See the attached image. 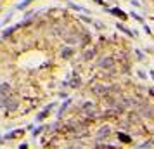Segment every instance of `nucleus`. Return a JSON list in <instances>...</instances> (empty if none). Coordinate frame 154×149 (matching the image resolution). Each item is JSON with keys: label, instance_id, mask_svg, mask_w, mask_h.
<instances>
[{"label": "nucleus", "instance_id": "f257e3e1", "mask_svg": "<svg viewBox=\"0 0 154 149\" xmlns=\"http://www.w3.org/2000/svg\"><path fill=\"white\" fill-rule=\"evenodd\" d=\"M23 134H24V132H23V130H17V132H12V134H9V135H7V137H21V135H23Z\"/></svg>", "mask_w": 154, "mask_h": 149}, {"label": "nucleus", "instance_id": "f03ea898", "mask_svg": "<svg viewBox=\"0 0 154 149\" xmlns=\"http://www.w3.org/2000/svg\"><path fill=\"white\" fill-rule=\"evenodd\" d=\"M120 139H121L123 142H132V139H130L128 135H125V134H120Z\"/></svg>", "mask_w": 154, "mask_h": 149}, {"label": "nucleus", "instance_id": "7ed1b4c3", "mask_svg": "<svg viewBox=\"0 0 154 149\" xmlns=\"http://www.w3.org/2000/svg\"><path fill=\"white\" fill-rule=\"evenodd\" d=\"M111 12H114V14H118V16H120V17H123V19L127 17V16H125V12H121V10H118V9H113Z\"/></svg>", "mask_w": 154, "mask_h": 149}, {"label": "nucleus", "instance_id": "20e7f679", "mask_svg": "<svg viewBox=\"0 0 154 149\" xmlns=\"http://www.w3.org/2000/svg\"><path fill=\"white\" fill-rule=\"evenodd\" d=\"M107 132H111V130H109V128H107V127H106V128H102V130H101V132H99V137H102V135H106V134H107Z\"/></svg>", "mask_w": 154, "mask_h": 149}, {"label": "nucleus", "instance_id": "39448f33", "mask_svg": "<svg viewBox=\"0 0 154 149\" xmlns=\"http://www.w3.org/2000/svg\"><path fill=\"white\" fill-rule=\"evenodd\" d=\"M95 149H118V148H114V146H97Z\"/></svg>", "mask_w": 154, "mask_h": 149}, {"label": "nucleus", "instance_id": "423d86ee", "mask_svg": "<svg viewBox=\"0 0 154 149\" xmlns=\"http://www.w3.org/2000/svg\"><path fill=\"white\" fill-rule=\"evenodd\" d=\"M19 149H28V146H24V144H23V146H21Z\"/></svg>", "mask_w": 154, "mask_h": 149}]
</instances>
